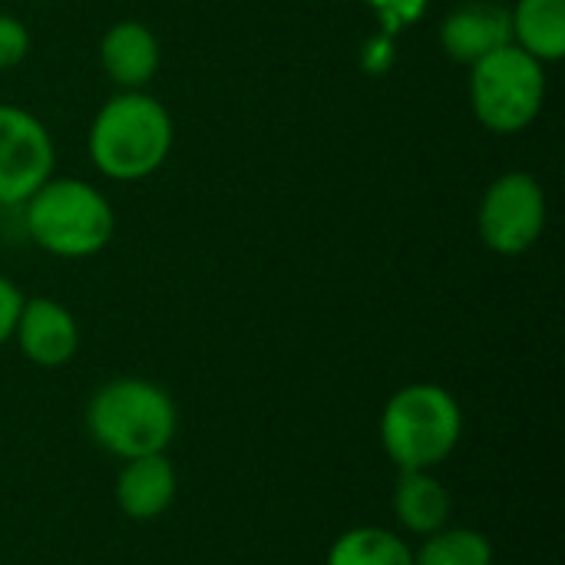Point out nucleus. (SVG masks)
<instances>
[{"mask_svg": "<svg viewBox=\"0 0 565 565\" xmlns=\"http://www.w3.org/2000/svg\"><path fill=\"white\" fill-rule=\"evenodd\" d=\"M175 126L169 109L146 89H119L89 126V159L113 182H139L159 172L172 152Z\"/></svg>", "mask_w": 565, "mask_h": 565, "instance_id": "1", "label": "nucleus"}, {"mask_svg": "<svg viewBox=\"0 0 565 565\" xmlns=\"http://www.w3.org/2000/svg\"><path fill=\"white\" fill-rule=\"evenodd\" d=\"M86 430L109 457L136 460L169 450L179 430V411L156 381L113 377L89 397Z\"/></svg>", "mask_w": 565, "mask_h": 565, "instance_id": "2", "label": "nucleus"}, {"mask_svg": "<svg viewBox=\"0 0 565 565\" xmlns=\"http://www.w3.org/2000/svg\"><path fill=\"white\" fill-rule=\"evenodd\" d=\"M381 447L401 470H437L463 437L460 401L430 381L391 394L381 411Z\"/></svg>", "mask_w": 565, "mask_h": 565, "instance_id": "3", "label": "nucleus"}, {"mask_svg": "<svg viewBox=\"0 0 565 565\" xmlns=\"http://www.w3.org/2000/svg\"><path fill=\"white\" fill-rule=\"evenodd\" d=\"M23 222L30 238L53 258H93L116 235L109 199L73 175H50L23 202Z\"/></svg>", "mask_w": 565, "mask_h": 565, "instance_id": "4", "label": "nucleus"}, {"mask_svg": "<svg viewBox=\"0 0 565 565\" xmlns=\"http://www.w3.org/2000/svg\"><path fill=\"white\" fill-rule=\"evenodd\" d=\"M546 103V66L507 43L470 66V106L483 129L516 136L530 129Z\"/></svg>", "mask_w": 565, "mask_h": 565, "instance_id": "5", "label": "nucleus"}, {"mask_svg": "<svg viewBox=\"0 0 565 565\" xmlns=\"http://www.w3.org/2000/svg\"><path fill=\"white\" fill-rule=\"evenodd\" d=\"M546 218H550L546 189L533 172L513 169L487 185L477 212V232L490 252L513 258L530 252L543 238Z\"/></svg>", "mask_w": 565, "mask_h": 565, "instance_id": "6", "label": "nucleus"}, {"mask_svg": "<svg viewBox=\"0 0 565 565\" xmlns=\"http://www.w3.org/2000/svg\"><path fill=\"white\" fill-rule=\"evenodd\" d=\"M53 139L23 106L0 103V205H23L53 175Z\"/></svg>", "mask_w": 565, "mask_h": 565, "instance_id": "7", "label": "nucleus"}, {"mask_svg": "<svg viewBox=\"0 0 565 565\" xmlns=\"http://www.w3.org/2000/svg\"><path fill=\"white\" fill-rule=\"evenodd\" d=\"M13 341L20 354L36 367H63L79 348V324L53 298H23Z\"/></svg>", "mask_w": 565, "mask_h": 565, "instance_id": "8", "label": "nucleus"}, {"mask_svg": "<svg viewBox=\"0 0 565 565\" xmlns=\"http://www.w3.org/2000/svg\"><path fill=\"white\" fill-rule=\"evenodd\" d=\"M507 43H513L510 7L497 0H457V7L440 20V46L454 63L473 66Z\"/></svg>", "mask_w": 565, "mask_h": 565, "instance_id": "9", "label": "nucleus"}, {"mask_svg": "<svg viewBox=\"0 0 565 565\" xmlns=\"http://www.w3.org/2000/svg\"><path fill=\"white\" fill-rule=\"evenodd\" d=\"M99 63L119 89H146L162 63L159 36L142 20H116L99 40Z\"/></svg>", "mask_w": 565, "mask_h": 565, "instance_id": "10", "label": "nucleus"}, {"mask_svg": "<svg viewBox=\"0 0 565 565\" xmlns=\"http://www.w3.org/2000/svg\"><path fill=\"white\" fill-rule=\"evenodd\" d=\"M179 477L166 454L122 460L116 477V507L132 523H152L175 503Z\"/></svg>", "mask_w": 565, "mask_h": 565, "instance_id": "11", "label": "nucleus"}, {"mask_svg": "<svg viewBox=\"0 0 565 565\" xmlns=\"http://www.w3.org/2000/svg\"><path fill=\"white\" fill-rule=\"evenodd\" d=\"M391 510L404 533L424 540V536L450 526L454 500L434 470H401L397 483H394Z\"/></svg>", "mask_w": 565, "mask_h": 565, "instance_id": "12", "label": "nucleus"}, {"mask_svg": "<svg viewBox=\"0 0 565 565\" xmlns=\"http://www.w3.org/2000/svg\"><path fill=\"white\" fill-rule=\"evenodd\" d=\"M510 26L513 43L543 66L565 56V0H516Z\"/></svg>", "mask_w": 565, "mask_h": 565, "instance_id": "13", "label": "nucleus"}, {"mask_svg": "<svg viewBox=\"0 0 565 565\" xmlns=\"http://www.w3.org/2000/svg\"><path fill=\"white\" fill-rule=\"evenodd\" d=\"M324 565H414V546L394 530L354 526L331 543Z\"/></svg>", "mask_w": 565, "mask_h": 565, "instance_id": "14", "label": "nucleus"}, {"mask_svg": "<svg viewBox=\"0 0 565 565\" xmlns=\"http://www.w3.org/2000/svg\"><path fill=\"white\" fill-rule=\"evenodd\" d=\"M414 565H493V543L470 526H444L420 540Z\"/></svg>", "mask_w": 565, "mask_h": 565, "instance_id": "15", "label": "nucleus"}, {"mask_svg": "<svg viewBox=\"0 0 565 565\" xmlns=\"http://www.w3.org/2000/svg\"><path fill=\"white\" fill-rule=\"evenodd\" d=\"M361 3L377 13L387 33H401L404 26H414L427 13L430 0H361Z\"/></svg>", "mask_w": 565, "mask_h": 565, "instance_id": "16", "label": "nucleus"}, {"mask_svg": "<svg viewBox=\"0 0 565 565\" xmlns=\"http://www.w3.org/2000/svg\"><path fill=\"white\" fill-rule=\"evenodd\" d=\"M30 53V30L23 20L0 13V70H10L17 63H23V56Z\"/></svg>", "mask_w": 565, "mask_h": 565, "instance_id": "17", "label": "nucleus"}, {"mask_svg": "<svg viewBox=\"0 0 565 565\" xmlns=\"http://www.w3.org/2000/svg\"><path fill=\"white\" fill-rule=\"evenodd\" d=\"M20 305H23V291L7 275H0V348L13 338Z\"/></svg>", "mask_w": 565, "mask_h": 565, "instance_id": "18", "label": "nucleus"}, {"mask_svg": "<svg viewBox=\"0 0 565 565\" xmlns=\"http://www.w3.org/2000/svg\"><path fill=\"white\" fill-rule=\"evenodd\" d=\"M0 209H3V205H0Z\"/></svg>", "mask_w": 565, "mask_h": 565, "instance_id": "19", "label": "nucleus"}]
</instances>
